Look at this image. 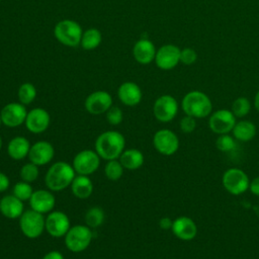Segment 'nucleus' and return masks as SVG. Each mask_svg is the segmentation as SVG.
Returning <instances> with one entry per match:
<instances>
[{"instance_id": "obj_42", "label": "nucleus", "mask_w": 259, "mask_h": 259, "mask_svg": "<svg viewBox=\"0 0 259 259\" xmlns=\"http://www.w3.org/2000/svg\"><path fill=\"white\" fill-rule=\"evenodd\" d=\"M254 106L257 109V111H259V90L257 91V93L255 94V97H254Z\"/></svg>"}, {"instance_id": "obj_26", "label": "nucleus", "mask_w": 259, "mask_h": 259, "mask_svg": "<svg viewBox=\"0 0 259 259\" xmlns=\"http://www.w3.org/2000/svg\"><path fill=\"white\" fill-rule=\"evenodd\" d=\"M232 133L236 140L240 142H249L256 135V126L250 120H240L236 122Z\"/></svg>"}, {"instance_id": "obj_6", "label": "nucleus", "mask_w": 259, "mask_h": 259, "mask_svg": "<svg viewBox=\"0 0 259 259\" xmlns=\"http://www.w3.org/2000/svg\"><path fill=\"white\" fill-rule=\"evenodd\" d=\"M19 228L26 238L36 239L46 231V218L30 208L23 211L19 218Z\"/></svg>"}, {"instance_id": "obj_35", "label": "nucleus", "mask_w": 259, "mask_h": 259, "mask_svg": "<svg viewBox=\"0 0 259 259\" xmlns=\"http://www.w3.org/2000/svg\"><path fill=\"white\" fill-rule=\"evenodd\" d=\"M106 120L111 125H117L121 123L123 119V112L122 110L117 106H111L106 112H105Z\"/></svg>"}, {"instance_id": "obj_34", "label": "nucleus", "mask_w": 259, "mask_h": 259, "mask_svg": "<svg viewBox=\"0 0 259 259\" xmlns=\"http://www.w3.org/2000/svg\"><path fill=\"white\" fill-rule=\"evenodd\" d=\"M215 147L221 152H231L236 148V139L228 134L220 135L215 141Z\"/></svg>"}, {"instance_id": "obj_5", "label": "nucleus", "mask_w": 259, "mask_h": 259, "mask_svg": "<svg viewBox=\"0 0 259 259\" xmlns=\"http://www.w3.org/2000/svg\"><path fill=\"white\" fill-rule=\"evenodd\" d=\"M92 239L93 234L88 226L76 225L71 227L65 235V245L71 252L80 253L89 247Z\"/></svg>"}, {"instance_id": "obj_9", "label": "nucleus", "mask_w": 259, "mask_h": 259, "mask_svg": "<svg viewBox=\"0 0 259 259\" xmlns=\"http://www.w3.org/2000/svg\"><path fill=\"white\" fill-rule=\"evenodd\" d=\"M178 112L177 100L169 94L159 96L153 105V113L157 120L161 122H169L176 116Z\"/></svg>"}, {"instance_id": "obj_33", "label": "nucleus", "mask_w": 259, "mask_h": 259, "mask_svg": "<svg viewBox=\"0 0 259 259\" xmlns=\"http://www.w3.org/2000/svg\"><path fill=\"white\" fill-rule=\"evenodd\" d=\"M32 193H33V190L30 183L24 182L22 180L15 183L12 189V194L17 198H19L21 201L29 200Z\"/></svg>"}, {"instance_id": "obj_27", "label": "nucleus", "mask_w": 259, "mask_h": 259, "mask_svg": "<svg viewBox=\"0 0 259 259\" xmlns=\"http://www.w3.org/2000/svg\"><path fill=\"white\" fill-rule=\"evenodd\" d=\"M102 41V34L97 28H88L83 31L80 46L85 51H93L97 49Z\"/></svg>"}, {"instance_id": "obj_11", "label": "nucleus", "mask_w": 259, "mask_h": 259, "mask_svg": "<svg viewBox=\"0 0 259 259\" xmlns=\"http://www.w3.org/2000/svg\"><path fill=\"white\" fill-rule=\"evenodd\" d=\"M70 228L69 217L61 210H52L46 217V231L54 238L65 237Z\"/></svg>"}, {"instance_id": "obj_16", "label": "nucleus", "mask_w": 259, "mask_h": 259, "mask_svg": "<svg viewBox=\"0 0 259 259\" xmlns=\"http://www.w3.org/2000/svg\"><path fill=\"white\" fill-rule=\"evenodd\" d=\"M51 123L50 113L41 107H35L27 112L24 124L28 132L32 134H41L48 130Z\"/></svg>"}, {"instance_id": "obj_4", "label": "nucleus", "mask_w": 259, "mask_h": 259, "mask_svg": "<svg viewBox=\"0 0 259 259\" xmlns=\"http://www.w3.org/2000/svg\"><path fill=\"white\" fill-rule=\"evenodd\" d=\"M83 29L81 25L72 19H63L56 23L54 27V35L56 39L66 46L75 48L80 45Z\"/></svg>"}, {"instance_id": "obj_17", "label": "nucleus", "mask_w": 259, "mask_h": 259, "mask_svg": "<svg viewBox=\"0 0 259 259\" xmlns=\"http://www.w3.org/2000/svg\"><path fill=\"white\" fill-rule=\"evenodd\" d=\"M55 156L54 146L48 141H38L31 145L28 159L30 162L37 166H44L49 164Z\"/></svg>"}, {"instance_id": "obj_39", "label": "nucleus", "mask_w": 259, "mask_h": 259, "mask_svg": "<svg viewBox=\"0 0 259 259\" xmlns=\"http://www.w3.org/2000/svg\"><path fill=\"white\" fill-rule=\"evenodd\" d=\"M172 225H173V221H172L170 218H168V217H164V218L160 219V221H159V227H160V229L165 230V231L171 230Z\"/></svg>"}, {"instance_id": "obj_25", "label": "nucleus", "mask_w": 259, "mask_h": 259, "mask_svg": "<svg viewBox=\"0 0 259 259\" xmlns=\"http://www.w3.org/2000/svg\"><path fill=\"white\" fill-rule=\"evenodd\" d=\"M118 160L124 169L137 170L143 166L145 158L140 150L126 149L121 153Z\"/></svg>"}, {"instance_id": "obj_43", "label": "nucleus", "mask_w": 259, "mask_h": 259, "mask_svg": "<svg viewBox=\"0 0 259 259\" xmlns=\"http://www.w3.org/2000/svg\"><path fill=\"white\" fill-rule=\"evenodd\" d=\"M2 145H3V142H2V139H1V137H0V151H1V149H2Z\"/></svg>"}, {"instance_id": "obj_15", "label": "nucleus", "mask_w": 259, "mask_h": 259, "mask_svg": "<svg viewBox=\"0 0 259 259\" xmlns=\"http://www.w3.org/2000/svg\"><path fill=\"white\" fill-rule=\"evenodd\" d=\"M180 49L175 45L160 47L155 56L156 66L161 70H171L180 63Z\"/></svg>"}, {"instance_id": "obj_32", "label": "nucleus", "mask_w": 259, "mask_h": 259, "mask_svg": "<svg viewBox=\"0 0 259 259\" xmlns=\"http://www.w3.org/2000/svg\"><path fill=\"white\" fill-rule=\"evenodd\" d=\"M251 110V103L246 97H238L232 104L231 111L236 117H244Z\"/></svg>"}, {"instance_id": "obj_41", "label": "nucleus", "mask_w": 259, "mask_h": 259, "mask_svg": "<svg viewBox=\"0 0 259 259\" xmlns=\"http://www.w3.org/2000/svg\"><path fill=\"white\" fill-rule=\"evenodd\" d=\"M41 259H65L63 254L57 250H53L48 252Z\"/></svg>"}, {"instance_id": "obj_44", "label": "nucleus", "mask_w": 259, "mask_h": 259, "mask_svg": "<svg viewBox=\"0 0 259 259\" xmlns=\"http://www.w3.org/2000/svg\"><path fill=\"white\" fill-rule=\"evenodd\" d=\"M3 124V122H2V118H1V115H0V127H1V125Z\"/></svg>"}, {"instance_id": "obj_31", "label": "nucleus", "mask_w": 259, "mask_h": 259, "mask_svg": "<svg viewBox=\"0 0 259 259\" xmlns=\"http://www.w3.org/2000/svg\"><path fill=\"white\" fill-rule=\"evenodd\" d=\"M39 174V170H38V166L33 164L32 162L29 161V163L24 164L19 171V176L21 178L22 181L27 182V183H31L33 181H35L38 177Z\"/></svg>"}, {"instance_id": "obj_19", "label": "nucleus", "mask_w": 259, "mask_h": 259, "mask_svg": "<svg viewBox=\"0 0 259 259\" xmlns=\"http://www.w3.org/2000/svg\"><path fill=\"white\" fill-rule=\"evenodd\" d=\"M117 96L122 104L126 106H136L142 101L143 93L137 83L125 81L119 85L117 89Z\"/></svg>"}, {"instance_id": "obj_2", "label": "nucleus", "mask_w": 259, "mask_h": 259, "mask_svg": "<svg viewBox=\"0 0 259 259\" xmlns=\"http://www.w3.org/2000/svg\"><path fill=\"white\" fill-rule=\"evenodd\" d=\"M76 172L73 166L67 162L59 161L54 163L47 171L45 182L49 190L62 191L71 186Z\"/></svg>"}, {"instance_id": "obj_37", "label": "nucleus", "mask_w": 259, "mask_h": 259, "mask_svg": "<svg viewBox=\"0 0 259 259\" xmlns=\"http://www.w3.org/2000/svg\"><path fill=\"white\" fill-rule=\"evenodd\" d=\"M180 130L182 133L184 134H190L192 133L195 127H196V120L194 117L192 116H189V115H186L183 116L181 119H180Z\"/></svg>"}, {"instance_id": "obj_28", "label": "nucleus", "mask_w": 259, "mask_h": 259, "mask_svg": "<svg viewBox=\"0 0 259 259\" xmlns=\"http://www.w3.org/2000/svg\"><path fill=\"white\" fill-rule=\"evenodd\" d=\"M104 211L99 206L90 207L85 213V225L90 229H95L100 227L104 222Z\"/></svg>"}, {"instance_id": "obj_3", "label": "nucleus", "mask_w": 259, "mask_h": 259, "mask_svg": "<svg viewBox=\"0 0 259 259\" xmlns=\"http://www.w3.org/2000/svg\"><path fill=\"white\" fill-rule=\"evenodd\" d=\"M181 107L186 115L194 118H203L210 115L212 103L205 93L193 90L184 95L181 101Z\"/></svg>"}, {"instance_id": "obj_13", "label": "nucleus", "mask_w": 259, "mask_h": 259, "mask_svg": "<svg viewBox=\"0 0 259 259\" xmlns=\"http://www.w3.org/2000/svg\"><path fill=\"white\" fill-rule=\"evenodd\" d=\"M27 110L24 104L20 102H10L4 105L0 111L2 122L7 127H17L24 123Z\"/></svg>"}, {"instance_id": "obj_20", "label": "nucleus", "mask_w": 259, "mask_h": 259, "mask_svg": "<svg viewBox=\"0 0 259 259\" xmlns=\"http://www.w3.org/2000/svg\"><path fill=\"white\" fill-rule=\"evenodd\" d=\"M171 230L175 237L182 241H191L197 234L196 224L192 219L185 215L175 219Z\"/></svg>"}, {"instance_id": "obj_30", "label": "nucleus", "mask_w": 259, "mask_h": 259, "mask_svg": "<svg viewBox=\"0 0 259 259\" xmlns=\"http://www.w3.org/2000/svg\"><path fill=\"white\" fill-rule=\"evenodd\" d=\"M123 171L124 168L118 159L109 160L104 166V174L106 178L111 181H116L120 179V177L123 174Z\"/></svg>"}, {"instance_id": "obj_38", "label": "nucleus", "mask_w": 259, "mask_h": 259, "mask_svg": "<svg viewBox=\"0 0 259 259\" xmlns=\"http://www.w3.org/2000/svg\"><path fill=\"white\" fill-rule=\"evenodd\" d=\"M10 186V180L8 176L0 171V192L6 191Z\"/></svg>"}, {"instance_id": "obj_14", "label": "nucleus", "mask_w": 259, "mask_h": 259, "mask_svg": "<svg viewBox=\"0 0 259 259\" xmlns=\"http://www.w3.org/2000/svg\"><path fill=\"white\" fill-rule=\"evenodd\" d=\"M84 106L90 114L99 115L105 113L112 106V97L107 91L97 90L86 97Z\"/></svg>"}, {"instance_id": "obj_18", "label": "nucleus", "mask_w": 259, "mask_h": 259, "mask_svg": "<svg viewBox=\"0 0 259 259\" xmlns=\"http://www.w3.org/2000/svg\"><path fill=\"white\" fill-rule=\"evenodd\" d=\"M28 201L31 209L42 214L51 212L56 204V198L53 191L45 189H37L33 191Z\"/></svg>"}, {"instance_id": "obj_8", "label": "nucleus", "mask_w": 259, "mask_h": 259, "mask_svg": "<svg viewBox=\"0 0 259 259\" xmlns=\"http://www.w3.org/2000/svg\"><path fill=\"white\" fill-rule=\"evenodd\" d=\"M100 159L96 151L86 149L75 155L72 166L78 175L89 176L99 168Z\"/></svg>"}, {"instance_id": "obj_10", "label": "nucleus", "mask_w": 259, "mask_h": 259, "mask_svg": "<svg viewBox=\"0 0 259 259\" xmlns=\"http://www.w3.org/2000/svg\"><path fill=\"white\" fill-rule=\"evenodd\" d=\"M153 145L157 152L164 156H171L179 149V139L176 134L168 128H162L155 133Z\"/></svg>"}, {"instance_id": "obj_22", "label": "nucleus", "mask_w": 259, "mask_h": 259, "mask_svg": "<svg viewBox=\"0 0 259 259\" xmlns=\"http://www.w3.org/2000/svg\"><path fill=\"white\" fill-rule=\"evenodd\" d=\"M23 211V201L13 194L5 195L0 199V212L3 217L11 220L19 219Z\"/></svg>"}, {"instance_id": "obj_40", "label": "nucleus", "mask_w": 259, "mask_h": 259, "mask_svg": "<svg viewBox=\"0 0 259 259\" xmlns=\"http://www.w3.org/2000/svg\"><path fill=\"white\" fill-rule=\"evenodd\" d=\"M249 190L256 196H259V177H255L249 184Z\"/></svg>"}, {"instance_id": "obj_23", "label": "nucleus", "mask_w": 259, "mask_h": 259, "mask_svg": "<svg viewBox=\"0 0 259 259\" xmlns=\"http://www.w3.org/2000/svg\"><path fill=\"white\" fill-rule=\"evenodd\" d=\"M30 147L31 145L25 137H14L9 141L7 145V154L11 159L20 161L28 156Z\"/></svg>"}, {"instance_id": "obj_12", "label": "nucleus", "mask_w": 259, "mask_h": 259, "mask_svg": "<svg viewBox=\"0 0 259 259\" xmlns=\"http://www.w3.org/2000/svg\"><path fill=\"white\" fill-rule=\"evenodd\" d=\"M236 122V116L231 110L219 109L210 114L208 126L214 134L224 135L232 132Z\"/></svg>"}, {"instance_id": "obj_1", "label": "nucleus", "mask_w": 259, "mask_h": 259, "mask_svg": "<svg viewBox=\"0 0 259 259\" xmlns=\"http://www.w3.org/2000/svg\"><path fill=\"white\" fill-rule=\"evenodd\" d=\"M125 148V139L117 131H106L95 141V151L103 160L118 159Z\"/></svg>"}, {"instance_id": "obj_29", "label": "nucleus", "mask_w": 259, "mask_h": 259, "mask_svg": "<svg viewBox=\"0 0 259 259\" xmlns=\"http://www.w3.org/2000/svg\"><path fill=\"white\" fill-rule=\"evenodd\" d=\"M36 93V88L32 83L24 82L19 86L17 91L18 101L24 105H28L35 99Z\"/></svg>"}, {"instance_id": "obj_24", "label": "nucleus", "mask_w": 259, "mask_h": 259, "mask_svg": "<svg viewBox=\"0 0 259 259\" xmlns=\"http://www.w3.org/2000/svg\"><path fill=\"white\" fill-rule=\"evenodd\" d=\"M93 188L94 186L91 179L86 175H76L71 184L72 193L80 199H86L91 196Z\"/></svg>"}, {"instance_id": "obj_21", "label": "nucleus", "mask_w": 259, "mask_h": 259, "mask_svg": "<svg viewBox=\"0 0 259 259\" xmlns=\"http://www.w3.org/2000/svg\"><path fill=\"white\" fill-rule=\"evenodd\" d=\"M156 47L149 38H140L133 48L134 59L141 65H148L155 60Z\"/></svg>"}, {"instance_id": "obj_36", "label": "nucleus", "mask_w": 259, "mask_h": 259, "mask_svg": "<svg viewBox=\"0 0 259 259\" xmlns=\"http://www.w3.org/2000/svg\"><path fill=\"white\" fill-rule=\"evenodd\" d=\"M197 60L196 52L191 48H184L180 51V63L190 66L194 64Z\"/></svg>"}, {"instance_id": "obj_7", "label": "nucleus", "mask_w": 259, "mask_h": 259, "mask_svg": "<svg viewBox=\"0 0 259 259\" xmlns=\"http://www.w3.org/2000/svg\"><path fill=\"white\" fill-rule=\"evenodd\" d=\"M222 183L229 193L240 195L249 189L250 180L243 170L239 168H230L223 174Z\"/></svg>"}]
</instances>
